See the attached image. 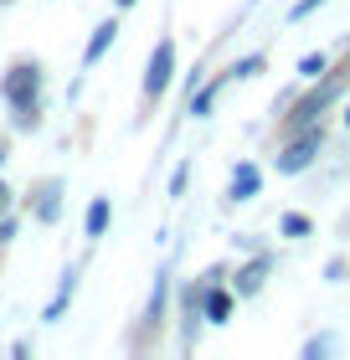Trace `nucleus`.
<instances>
[{"mask_svg": "<svg viewBox=\"0 0 350 360\" xmlns=\"http://www.w3.org/2000/svg\"><path fill=\"white\" fill-rule=\"evenodd\" d=\"M216 93H222V83H206L201 93H191V113H196V119H206V113H211V103H216Z\"/></svg>", "mask_w": 350, "mask_h": 360, "instance_id": "9d476101", "label": "nucleus"}, {"mask_svg": "<svg viewBox=\"0 0 350 360\" xmlns=\"http://www.w3.org/2000/svg\"><path fill=\"white\" fill-rule=\"evenodd\" d=\"M113 6H135V0H113Z\"/></svg>", "mask_w": 350, "mask_h": 360, "instance_id": "412c9836", "label": "nucleus"}, {"mask_svg": "<svg viewBox=\"0 0 350 360\" xmlns=\"http://www.w3.org/2000/svg\"><path fill=\"white\" fill-rule=\"evenodd\" d=\"M82 232H88V237H104V232H108V195H98V201L88 206V217H82Z\"/></svg>", "mask_w": 350, "mask_h": 360, "instance_id": "0eeeda50", "label": "nucleus"}, {"mask_svg": "<svg viewBox=\"0 0 350 360\" xmlns=\"http://www.w3.org/2000/svg\"><path fill=\"white\" fill-rule=\"evenodd\" d=\"M186 175H191V170H186V165H180V170H175V175H170V195H180V191H186Z\"/></svg>", "mask_w": 350, "mask_h": 360, "instance_id": "a211bd4d", "label": "nucleus"}, {"mask_svg": "<svg viewBox=\"0 0 350 360\" xmlns=\"http://www.w3.org/2000/svg\"><path fill=\"white\" fill-rule=\"evenodd\" d=\"M320 6H325V0H299V6L289 11V21H304V15H309V11H320Z\"/></svg>", "mask_w": 350, "mask_h": 360, "instance_id": "dca6fc26", "label": "nucleus"}, {"mask_svg": "<svg viewBox=\"0 0 350 360\" xmlns=\"http://www.w3.org/2000/svg\"><path fill=\"white\" fill-rule=\"evenodd\" d=\"M283 237H309V217L289 211V217H283Z\"/></svg>", "mask_w": 350, "mask_h": 360, "instance_id": "ddd939ff", "label": "nucleus"}, {"mask_svg": "<svg viewBox=\"0 0 350 360\" xmlns=\"http://www.w3.org/2000/svg\"><path fill=\"white\" fill-rule=\"evenodd\" d=\"M263 273H268V257H258V263H247V268L237 273V293H242V299L263 288Z\"/></svg>", "mask_w": 350, "mask_h": 360, "instance_id": "6e6552de", "label": "nucleus"}, {"mask_svg": "<svg viewBox=\"0 0 350 360\" xmlns=\"http://www.w3.org/2000/svg\"><path fill=\"white\" fill-rule=\"evenodd\" d=\"M57 211H62V201H57V186H46L42 206H37V217H42V221H57Z\"/></svg>", "mask_w": 350, "mask_h": 360, "instance_id": "f8f14e48", "label": "nucleus"}, {"mask_svg": "<svg viewBox=\"0 0 350 360\" xmlns=\"http://www.w3.org/2000/svg\"><path fill=\"white\" fill-rule=\"evenodd\" d=\"M73 288H77V273H68V278H62V293H57L52 304H46V319H62V309H68V299H73Z\"/></svg>", "mask_w": 350, "mask_h": 360, "instance_id": "9b49d317", "label": "nucleus"}, {"mask_svg": "<svg viewBox=\"0 0 350 360\" xmlns=\"http://www.w3.org/2000/svg\"><path fill=\"white\" fill-rule=\"evenodd\" d=\"M314 150H320V129H309L304 139H294L289 150L278 155V170H283V175H299V170H309V160H314Z\"/></svg>", "mask_w": 350, "mask_h": 360, "instance_id": "7ed1b4c3", "label": "nucleus"}, {"mask_svg": "<svg viewBox=\"0 0 350 360\" xmlns=\"http://www.w3.org/2000/svg\"><path fill=\"white\" fill-rule=\"evenodd\" d=\"M253 72H263V57H242L237 68H232V77H253Z\"/></svg>", "mask_w": 350, "mask_h": 360, "instance_id": "2eb2a0df", "label": "nucleus"}, {"mask_svg": "<svg viewBox=\"0 0 350 360\" xmlns=\"http://www.w3.org/2000/svg\"><path fill=\"white\" fill-rule=\"evenodd\" d=\"M201 314H206V319H216V324H222V319L232 314V293H227V288H216V283H211V288L201 293Z\"/></svg>", "mask_w": 350, "mask_h": 360, "instance_id": "423d86ee", "label": "nucleus"}, {"mask_svg": "<svg viewBox=\"0 0 350 360\" xmlns=\"http://www.w3.org/2000/svg\"><path fill=\"white\" fill-rule=\"evenodd\" d=\"M11 237H15V221L6 217V211H0V248H6V242H11Z\"/></svg>", "mask_w": 350, "mask_h": 360, "instance_id": "f3484780", "label": "nucleus"}, {"mask_svg": "<svg viewBox=\"0 0 350 360\" xmlns=\"http://www.w3.org/2000/svg\"><path fill=\"white\" fill-rule=\"evenodd\" d=\"M0 165H6V139H0Z\"/></svg>", "mask_w": 350, "mask_h": 360, "instance_id": "aec40b11", "label": "nucleus"}, {"mask_svg": "<svg viewBox=\"0 0 350 360\" xmlns=\"http://www.w3.org/2000/svg\"><path fill=\"white\" fill-rule=\"evenodd\" d=\"M345 124H350V108H345Z\"/></svg>", "mask_w": 350, "mask_h": 360, "instance_id": "4be33fe9", "label": "nucleus"}, {"mask_svg": "<svg viewBox=\"0 0 350 360\" xmlns=\"http://www.w3.org/2000/svg\"><path fill=\"white\" fill-rule=\"evenodd\" d=\"M0 93H6V103H11V108H37L42 68H37V62H15V68L6 72V83H0Z\"/></svg>", "mask_w": 350, "mask_h": 360, "instance_id": "f257e3e1", "label": "nucleus"}, {"mask_svg": "<svg viewBox=\"0 0 350 360\" xmlns=\"http://www.w3.org/2000/svg\"><path fill=\"white\" fill-rule=\"evenodd\" d=\"M170 77H175V41L160 37L155 52H149V68H144V98H165Z\"/></svg>", "mask_w": 350, "mask_h": 360, "instance_id": "f03ea898", "label": "nucleus"}, {"mask_svg": "<svg viewBox=\"0 0 350 360\" xmlns=\"http://www.w3.org/2000/svg\"><path fill=\"white\" fill-rule=\"evenodd\" d=\"M258 186H263L258 165H247V160H242V165L232 170V186H227V195H232V201H253V195H258Z\"/></svg>", "mask_w": 350, "mask_h": 360, "instance_id": "20e7f679", "label": "nucleus"}, {"mask_svg": "<svg viewBox=\"0 0 350 360\" xmlns=\"http://www.w3.org/2000/svg\"><path fill=\"white\" fill-rule=\"evenodd\" d=\"M165 293H170V273H160V278H155V293H149L144 319H160V314H165Z\"/></svg>", "mask_w": 350, "mask_h": 360, "instance_id": "1a4fd4ad", "label": "nucleus"}, {"mask_svg": "<svg viewBox=\"0 0 350 360\" xmlns=\"http://www.w3.org/2000/svg\"><path fill=\"white\" fill-rule=\"evenodd\" d=\"M299 72H304V77H320V72H325V57H320V52H309L304 62H299Z\"/></svg>", "mask_w": 350, "mask_h": 360, "instance_id": "4468645a", "label": "nucleus"}, {"mask_svg": "<svg viewBox=\"0 0 350 360\" xmlns=\"http://www.w3.org/2000/svg\"><path fill=\"white\" fill-rule=\"evenodd\" d=\"M113 37H119V21H113V15H108V21H104V26H98V31H93V41H88V52H82V68H93V62H98V57H104V52H108V46H113Z\"/></svg>", "mask_w": 350, "mask_h": 360, "instance_id": "39448f33", "label": "nucleus"}, {"mask_svg": "<svg viewBox=\"0 0 350 360\" xmlns=\"http://www.w3.org/2000/svg\"><path fill=\"white\" fill-rule=\"evenodd\" d=\"M6 201H11V191H6V180H0V211H6Z\"/></svg>", "mask_w": 350, "mask_h": 360, "instance_id": "6ab92c4d", "label": "nucleus"}]
</instances>
